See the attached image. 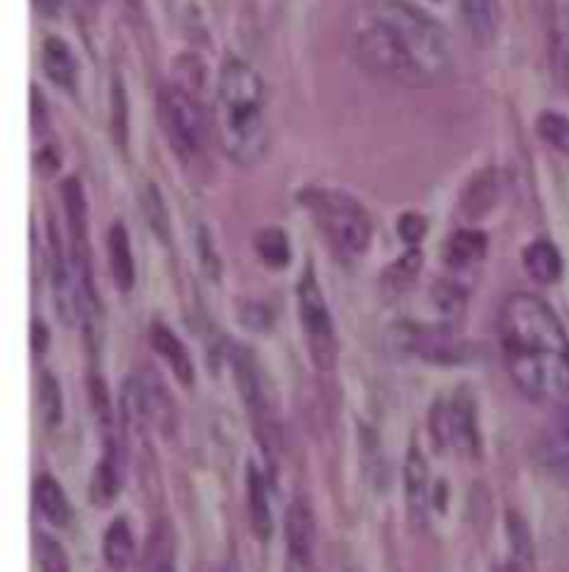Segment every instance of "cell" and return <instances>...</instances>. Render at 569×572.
Wrapping results in <instances>:
<instances>
[{"mask_svg":"<svg viewBox=\"0 0 569 572\" xmlns=\"http://www.w3.org/2000/svg\"><path fill=\"white\" fill-rule=\"evenodd\" d=\"M494 192H497L494 173L483 170L481 176L472 178V181H469V187L464 189V212H469L472 217L483 214L494 203Z\"/></svg>","mask_w":569,"mask_h":572,"instance_id":"obj_29","label":"cell"},{"mask_svg":"<svg viewBox=\"0 0 569 572\" xmlns=\"http://www.w3.org/2000/svg\"><path fill=\"white\" fill-rule=\"evenodd\" d=\"M256 251L267 267H283L289 262V240L281 228H262L256 237Z\"/></svg>","mask_w":569,"mask_h":572,"instance_id":"obj_27","label":"cell"},{"mask_svg":"<svg viewBox=\"0 0 569 572\" xmlns=\"http://www.w3.org/2000/svg\"><path fill=\"white\" fill-rule=\"evenodd\" d=\"M501 353L511 384L533 403L569 401V336L542 297L514 292L497 315Z\"/></svg>","mask_w":569,"mask_h":572,"instance_id":"obj_2","label":"cell"},{"mask_svg":"<svg viewBox=\"0 0 569 572\" xmlns=\"http://www.w3.org/2000/svg\"><path fill=\"white\" fill-rule=\"evenodd\" d=\"M431 434L437 447L472 453L478 447L476 411H472V406L464 397L437 401V406L431 411Z\"/></svg>","mask_w":569,"mask_h":572,"instance_id":"obj_8","label":"cell"},{"mask_svg":"<svg viewBox=\"0 0 569 572\" xmlns=\"http://www.w3.org/2000/svg\"><path fill=\"white\" fill-rule=\"evenodd\" d=\"M233 376H237L239 395H242L244 406H248L253 417L258 442H262V447L269 456H278V450H281V422H278L276 403L269 397L262 370L256 367L251 353H233Z\"/></svg>","mask_w":569,"mask_h":572,"instance_id":"obj_7","label":"cell"},{"mask_svg":"<svg viewBox=\"0 0 569 572\" xmlns=\"http://www.w3.org/2000/svg\"><path fill=\"white\" fill-rule=\"evenodd\" d=\"M103 559L117 572H123L134 561V534L123 517H117L103 534Z\"/></svg>","mask_w":569,"mask_h":572,"instance_id":"obj_21","label":"cell"},{"mask_svg":"<svg viewBox=\"0 0 569 572\" xmlns=\"http://www.w3.org/2000/svg\"><path fill=\"white\" fill-rule=\"evenodd\" d=\"M62 203L64 214H67V228L73 233V242H87V198H84V189L76 178L62 183Z\"/></svg>","mask_w":569,"mask_h":572,"instance_id":"obj_24","label":"cell"},{"mask_svg":"<svg viewBox=\"0 0 569 572\" xmlns=\"http://www.w3.org/2000/svg\"><path fill=\"white\" fill-rule=\"evenodd\" d=\"M248 511H251L253 534L269 539L273 534V504H269V484L258 467H248Z\"/></svg>","mask_w":569,"mask_h":572,"instance_id":"obj_18","label":"cell"},{"mask_svg":"<svg viewBox=\"0 0 569 572\" xmlns=\"http://www.w3.org/2000/svg\"><path fill=\"white\" fill-rule=\"evenodd\" d=\"M144 572H176V542L167 522L153 525L144 554Z\"/></svg>","mask_w":569,"mask_h":572,"instance_id":"obj_22","label":"cell"},{"mask_svg":"<svg viewBox=\"0 0 569 572\" xmlns=\"http://www.w3.org/2000/svg\"><path fill=\"white\" fill-rule=\"evenodd\" d=\"M403 345L419 356V359L433 361V365H458L469 356V345H464L451 328H408L403 336Z\"/></svg>","mask_w":569,"mask_h":572,"instance_id":"obj_10","label":"cell"},{"mask_svg":"<svg viewBox=\"0 0 569 572\" xmlns=\"http://www.w3.org/2000/svg\"><path fill=\"white\" fill-rule=\"evenodd\" d=\"M119 484H123V467H119V453H117V442L112 436H106V447H103V456L94 467L92 475V492L94 504L98 506H109L117 497Z\"/></svg>","mask_w":569,"mask_h":572,"instance_id":"obj_16","label":"cell"},{"mask_svg":"<svg viewBox=\"0 0 569 572\" xmlns=\"http://www.w3.org/2000/svg\"><path fill=\"white\" fill-rule=\"evenodd\" d=\"M131 3H137V7H139V3H142V0H131Z\"/></svg>","mask_w":569,"mask_h":572,"instance_id":"obj_41","label":"cell"},{"mask_svg":"<svg viewBox=\"0 0 569 572\" xmlns=\"http://www.w3.org/2000/svg\"><path fill=\"white\" fill-rule=\"evenodd\" d=\"M34 506L56 529H64L73 520V506H69L67 495L53 475H39L34 481Z\"/></svg>","mask_w":569,"mask_h":572,"instance_id":"obj_17","label":"cell"},{"mask_svg":"<svg viewBox=\"0 0 569 572\" xmlns=\"http://www.w3.org/2000/svg\"><path fill=\"white\" fill-rule=\"evenodd\" d=\"M298 315H301L303 340H306V351L314 367L323 372L333 370L339 359L337 328H333L331 308H328L326 295L319 290L314 270L303 272L301 283H298Z\"/></svg>","mask_w":569,"mask_h":572,"instance_id":"obj_6","label":"cell"},{"mask_svg":"<svg viewBox=\"0 0 569 572\" xmlns=\"http://www.w3.org/2000/svg\"><path fill=\"white\" fill-rule=\"evenodd\" d=\"M109 128H112V139L119 148L126 145L128 139V103L123 81L114 78L112 81V114H109Z\"/></svg>","mask_w":569,"mask_h":572,"instance_id":"obj_33","label":"cell"},{"mask_svg":"<svg viewBox=\"0 0 569 572\" xmlns=\"http://www.w3.org/2000/svg\"><path fill=\"white\" fill-rule=\"evenodd\" d=\"M151 347L159 353V359L169 367V372H173L184 386L192 384L194 378L192 356H189L187 345H184L176 333L164 326V322H153L151 326Z\"/></svg>","mask_w":569,"mask_h":572,"instance_id":"obj_13","label":"cell"},{"mask_svg":"<svg viewBox=\"0 0 569 572\" xmlns=\"http://www.w3.org/2000/svg\"><path fill=\"white\" fill-rule=\"evenodd\" d=\"M31 340H34V351H37V353L48 351V328L42 326V320H34Z\"/></svg>","mask_w":569,"mask_h":572,"instance_id":"obj_39","label":"cell"},{"mask_svg":"<svg viewBox=\"0 0 569 572\" xmlns=\"http://www.w3.org/2000/svg\"><path fill=\"white\" fill-rule=\"evenodd\" d=\"M433 303L439 306V312L447 317H458L464 312V306H467V292H464V287H458L456 281H439L437 287H433Z\"/></svg>","mask_w":569,"mask_h":572,"instance_id":"obj_34","label":"cell"},{"mask_svg":"<svg viewBox=\"0 0 569 572\" xmlns=\"http://www.w3.org/2000/svg\"><path fill=\"white\" fill-rule=\"evenodd\" d=\"M159 120L169 148L187 167L206 162L208 153V120L201 103L184 87H162L159 92Z\"/></svg>","mask_w":569,"mask_h":572,"instance_id":"obj_5","label":"cell"},{"mask_svg":"<svg viewBox=\"0 0 569 572\" xmlns=\"http://www.w3.org/2000/svg\"><path fill=\"white\" fill-rule=\"evenodd\" d=\"M494 572H526V570H522V567L514 564V561H508V564H501Z\"/></svg>","mask_w":569,"mask_h":572,"instance_id":"obj_40","label":"cell"},{"mask_svg":"<svg viewBox=\"0 0 569 572\" xmlns=\"http://www.w3.org/2000/svg\"><path fill=\"white\" fill-rule=\"evenodd\" d=\"M544 28H547V51H551L553 73L564 87H569V20L558 9L556 0H544Z\"/></svg>","mask_w":569,"mask_h":572,"instance_id":"obj_12","label":"cell"},{"mask_svg":"<svg viewBox=\"0 0 569 572\" xmlns=\"http://www.w3.org/2000/svg\"><path fill=\"white\" fill-rule=\"evenodd\" d=\"M42 67L56 87L76 89L78 62L69 51V45L59 37H48L42 45Z\"/></svg>","mask_w":569,"mask_h":572,"instance_id":"obj_19","label":"cell"},{"mask_svg":"<svg viewBox=\"0 0 569 572\" xmlns=\"http://www.w3.org/2000/svg\"><path fill=\"white\" fill-rule=\"evenodd\" d=\"M303 206L314 214L319 231L326 233L328 245L342 258H358L367 253L372 240V223L356 198L339 189L308 187L301 192Z\"/></svg>","mask_w":569,"mask_h":572,"instance_id":"obj_4","label":"cell"},{"mask_svg":"<svg viewBox=\"0 0 569 572\" xmlns=\"http://www.w3.org/2000/svg\"><path fill=\"white\" fill-rule=\"evenodd\" d=\"M34 101H31V117H34V134L37 137H42L45 131H48V109H45L42 103V94H39V89L34 87L31 89Z\"/></svg>","mask_w":569,"mask_h":572,"instance_id":"obj_37","label":"cell"},{"mask_svg":"<svg viewBox=\"0 0 569 572\" xmlns=\"http://www.w3.org/2000/svg\"><path fill=\"white\" fill-rule=\"evenodd\" d=\"M533 453L544 467L569 465V401L553 406L551 420L544 422L542 431H539Z\"/></svg>","mask_w":569,"mask_h":572,"instance_id":"obj_11","label":"cell"},{"mask_svg":"<svg viewBox=\"0 0 569 572\" xmlns=\"http://www.w3.org/2000/svg\"><path fill=\"white\" fill-rule=\"evenodd\" d=\"M34 559L42 572H69V559L64 547L53 536L34 534Z\"/></svg>","mask_w":569,"mask_h":572,"instance_id":"obj_30","label":"cell"},{"mask_svg":"<svg viewBox=\"0 0 569 572\" xmlns=\"http://www.w3.org/2000/svg\"><path fill=\"white\" fill-rule=\"evenodd\" d=\"M419 267H422V256H419V251H408L406 256H401L397 262H394L392 267L387 270V287H392L394 292L406 290L408 283L417 278Z\"/></svg>","mask_w":569,"mask_h":572,"instance_id":"obj_35","label":"cell"},{"mask_svg":"<svg viewBox=\"0 0 569 572\" xmlns=\"http://www.w3.org/2000/svg\"><path fill=\"white\" fill-rule=\"evenodd\" d=\"M212 128L219 148L239 167H251L267 148L264 84L248 62L231 59L219 69Z\"/></svg>","mask_w":569,"mask_h":572,"instance_id":"obj_3","label":"cell"},{"mask_svg":"<svg viewBox=\"0 0 569 572\" xmlns=\"http://www.w3.org/2000/svg\"><path fill=\"white\" fill-rule=\"evenodd\" d=\"M142 206H144V217H148L151 231L156 233L159 240L167 242L169 240V214H167V206H164L162 189H159L156 183H144Z\"/></svg>","mask_w":569,"mask_h":572,"instance_id":"obj_26","label":"cell"},{"mask_svg":"<svg viewBox=\"0 0 569 572\" xmlns=\"http://www.w3.org/2000/svg\"><path fill=\"white\" fill-rule=\"evenodd\" d=\"M426 228L428 223L422 220L419 214H403L401 220H397V231H401V237L408 242V245L422 240V237H426Z\"/></svg>","mask_w":569,"mask_h":572,"instance_id":"obj_36","label":"cell"},{"mask_svg":"<svg viewBox=\"0 0 569 572\" xmlns=\"http://www.w3.org/2000/svg\"><path fill=\"white\" fill-rule=\"evenodd\" d=\"M406 495L408 504H412L414 514H422L426 509V497H428V465L422 459V453L412 445L406 459Z\"/></svg>","mask_w":569,"mask_h":572,"instance_id":"obj_25","label":"cell"},{"mask_svg":"<svg viewBox=\"0 0 569 572\" xmlns=\"http://www.w3.org/2000/svg\"><path fill=\"white\" fill-rule=\"evenodd\" d=\"M106 251H109V270H112V281L119 292H128L137 281V267H134L131 240L123 223H114L106 233Z\"/></svg>","mask_w":569,"mask_h":572,"instance_id":"obj_14","label":"cell"},{"mask_svg":"<svg viewBox=\"0 0 569 572\" xmlns=\"http://www.w3.org/2000/svg\"><path fill=\"white\" fill-rule=\"evenodd\" d=\"M486 237L481 231H472V228H464L447 245V265L453 270H464V267H472L476 262H481L483 253H486Z\"/></svg>","mask_w":569,"mask_h":572,"instance_id":"obj_23","label":"cell"},{"mask_svg":"<svg viewBox=\"0 0 569 572\" xmlns=\"http://www.w3.org/2000/svg\"><path fill=\"white\" fill-rule=\"evenodd\" d=\"M287 536V572H317V529L314 517L303 500H294L283 517Z\"/></svg>","mask_w":569,"mask_h":572,"instance_id":"obj_9","label":"cell"},{"mask_svg":"<svg viewBox=\"0 0 569 572\" xmlns=\"http://www.w3.org/2000/svg\"><path fill=\"white\" fill-rule=\"evenodd\" d=\"M539 137L558 153L569 156V117L561 112H542L536 120Z\"/></svg>","mask_w":569,"mask_h":572,"instance_id":"obj_28","label":"cell"},{"mask_svg":"<svg viewBox=\"0 0 569 572\" xmlns=\"http://www.w3.org/2000/svg\"><path fill=\"white\" fill-rule=\"evenodd\" d=\"M508 542H511L514 564L522 567L526 572L533 570V542L528 534V525L517 514H508Z\"/></svg>","mask_w":569,"mask_h":572,"instance_id":"obj_31","label":"cell"},{"mask_svg":"<svg viewBox=\"0 0 569 572\" xmlns=\"http://www.w3.org/2000/svg\"><path fill=\"white\" fill-rule=\"evenodd\" d=\"M464 23L478 48H489L501 26V0H461Z\"/></svg>","mask_w":569,"mask_h":572,"instance_id":"obj_15","label":"cell"},{"mask_svg":"<svg viewBox=\"0 0 569 572\" xmlns=\"http://www.w3.org/2000/svg\"><path fill=\"white\" fill-rule=\"evenodd\" d=\"M347 51L369 76L433 87L453 76V45L442 23L408 0H362L347 14Z\"/></svg>","mask_w":569,"mask_h":572,"instance_id":"obj_1","label":"cell"},{"mask_svg":"<svg viewBox=\"0 0 569 572\" xmlns=\"http://www.w3.org/2000/svg\"><path fill=\"white\" fill-rule=\"evenodd\" d=\"M522 267H526L528 276L539 283H553L561 278V253L553 242L536 240L522 251Z\"/></svg>","mask_w":569,"mask_h":572,"instance_id":"obj_20","label":"cell"},{"mask_svg":"<svg viewBox=\"0 0 569 572\" xmlns=\"http://www.w3.org/2000/svg\"><path fill=\"white\" fill-rule=\"evenodd\" d=\"M39 406H42L45 425H59V420H62V392H59L56 378L51 372L39 376Z\"/></svg>","mask_w":569,"mask_h":572,"instance_id":"obj_32","label":"cell"},{"mask_svg":"<svg viewBox=\"0 0 569 572\" xmlns=\"http://www.w3.org/2000/svg\"><path fill=\"white\" fill-rule=\"evenodd\" d=\"M31 3L39 17H56L59 9H62V0H31Z\"/></svg>","mask_w":569,"mask_h":572,"instance_id":"obj_38","label":"cell"}]
</instances>
